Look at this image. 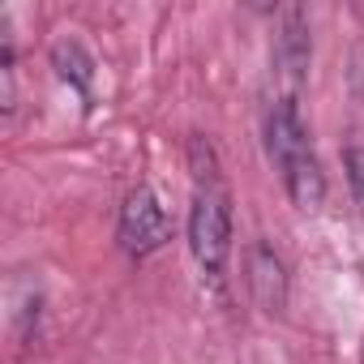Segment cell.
Returning <instances> with one entry per match:
<instances>
[{
  "label": "cell",
  "instance_id": "1",
  "mask_svg": "<svg viewBox=\"0 0 364 364\" xmlns=\"http://www.w3.org/2000/svg\"><path fill=\"white\" fill-rule=\"evenodd\" d=\"M266 150L283 176V189L291 198V206L300 210H317L326 202V171L317 163V150L309 141V129L300 120V107L291 95L274 99L270 116H266Z\"/></svg>",
  "mask_w": 364,
  "mask_h": 364
},
{
  "label": "cell",
  "instance_id": "2",
  "mask_svg": "<svg viewBox=\"0 0 364 364\" xmlns=\"http://www.w3.org/2000/svg\"><path fill=\"white\" fill-rule=\"evenodd\" d=\"M189 249L202 274L223 279L232 257V202L219 185H198L189 206Z\"/></svg>",
  "mask_w": 364,
  "mask_h": 364
},
{
  "label": "cell",
  "instance_id": "3",
  "mask_svg": "<svg viewBox=\"0 0 364 364\" xmlns=\"http://www.w3.org/2000/svg\"><path fill=\"white\" fill-rule=\"evenodd\" d=\"M116 236H120V249H124L129 257H137V262L150 257V253H159V249L167 245L171 223H167V210H163V202H159V193H154L150 185H137V189L124 198Z\"/></svg>",
  "mask_w": 364,
  "mask_h": 364
},
{
  "label": "cell",
  "instance_id": "4",
  "mask_svg": "<svg viewBox=\"0 0 364 364\" xmlns=\"http://www.w3.org/2000/svg\"><path fill=\"white\" fill-rule=\"evenodd\" d=\"M245 287H249L253 304L266 317H279L287 309V287H291L287 283V266L266 240H253L249 253H245Z\"/></svg>",
  "mask_w": 364,
  "mask_h": 364
},
{
  "label": "cell",
  "instance_id": "5",
  "mask_svg": "<svg viewBox=\"0 0 364 364\" xmlns=\"http://www.w3.org/2000/svg\"><path fill=\"white\" fill-rule=\"evenodd\" d=\"M309 60H313L309 18H304V9H283V14H279V35H274V65H279V73H283L291 86H300Z\"/></svg>",
  "mask_w": 364,
  "mask_h": 364
},
{
  "label": "cell",
  "instance_id": "6",
  "mask_svg": "<svg viewBox=\"0 0 364 364\" xmlns=\"http://www.w3.org/2000/svg\"><path fill=\"white\" fill-rule=\"evenodd\" d=\"M52 65H56V73L90 103V95H95V56L77 43V39H56V48H52Z\"/></svg>",
  "mask_w": 364,
  "mask_h": 364
},
{
  "label": "cell",
  "instance_id": "7",
  "mask_svg": "<svg viewBox=\"0 0 364 364\" xmlns=\"http://www.w3.org/2000/svg\"><path fill=\"white\" fill-rule=\"evenodd\" d=\"M343 167H347V185H351V198L355 206L364 210V129H355L343 146Z\"/></svg>",
  "mask_w": 364,
  "mask_h": 364
},
{
  "label": "cell",
  "instance_id": "8",
  "mask_svg": "<svg viewBox=\"0 0 364 364\" xmlns=\"http://www.w3.org/2000/svg\"><path fill=\"white\" fill-rule=\"evenodd\" d=\"M360 364H364V351H360Z\"/></svg>",
  "mask_w": 364,
  "mask_h": 364
}]
</instances>
